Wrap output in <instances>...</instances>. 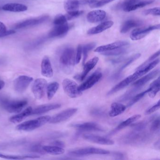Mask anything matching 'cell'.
<instances>
[{"mask_svg": "<svg viewBox=\"0 0 160 160\" xmlns=\"http://www.w3.org/2000/svg\"><path fill=\"white\" fill-rule=\"evenodd\" d=\"M140 56H141V54H139V53H138V54H135V55H134V56H132V57L128 59L127 60V61L119 68V70H118V73L116 74V76H118L119 74V73H120L121 72H122V70L123 69L126 68L127 66H129L130 64H131L132 62H134L136 60L138 59L139 58H140Z\"/></svg>", "mask_w": 160, "mask_h": 160, "instance_id": "38", "label": "cell"}, {"mask_svg": "<svg viewBox=\"0 0 160 160\" xmlns=\"http://www.w3.org/2000/svg\"><path fill=\"white\" fill-rule=\"evenodd\" d=\"M129 44V42L126 41H118V42H115L112 43L99 47L94 50V52L102 53L106 51H110L113 49L123 47L125 46L128 45Z\"/></svg>", "mask_w": 160, "mask_h": 160, "instance_id": "17", "label": "cell"}, {"mask_svg": "<svg viewBox=\"0 0 160 160\" xmlns=\"http://www.w3.org/2000/svg\"><path fill=\"white\" fill-rule=\"evenodd\" d=\"M138 78H139V77L138 76L137 74L135 72L134 73L129 76L128 77L126 78L125 79L119 82L118 84L116 85L115 87H113L109 92H108V96L112 95V94L117 92L121 90L122 89L128 86L130 83L135 81Z\"/></svg>", "mask_w": 160, "mask_h": 160, "instance_id": "13", "label": "cell"}, {"mask_svg": "<svg viewBox=\"0 0 160 160\" xmlns=\"http://www.w3.org/2000/svg\"><path fill=\"white\" fill-rule=\"evenodd\" d=\"M49 18L48 16L44 15L34 18L27 19L16 24L14 26V28L16 29H21L37 26L47 21Z\"/></svg>", "mask_w": 160, "mask_h": 160, "instance_id": "10", "label": "cell"}, {"mask_svg": "<svg viewBox=\"0 0 160 160\" xmlns=\"http://www.w3.org/2000/svg\"><path fill=\"white\" fill-rule=\"evenodd\" d=\"M32 108L31 107H29L21 113L11 117L10 121L13 123H19L32 114Z\"/></svg>", "mask_w": 160, "mask_h": 160, "instance_id": "28", "label": "cell"}, {"mask_svg": "<svg viewBox=\"0 0 160 160\" xmlns=\"http://www.w3.org/2000/svg\"><path fill=\"white\" fill-rule=\"evenodd\" d=\"M98 61H99V58L96 57H94L88 61L84 64L83 71L81 74L80 75H77L75 77V78L77 80L83 81L86 78L89 72L94 68Z\"/></svg>", "mask_w": 160, "mask_h": 160, "instance_id": "15", "label": "cell"}, {"mask_svg": "<svg viewBox=\"0 0 160 160\" xmlns=\"http://www.w3.org/2000/svg\"><path fill=\"white\" fill-rule=\"evenodd\" d=\"M78 109L76 108H68L63 110L55 116L51 117L49 122L50 123H58L67 120L73 116L77 112Z\"/></svg>", "mask_w": 160, "mask_h": 160, "instance_id": "9", "label": "cell"}, {"mask_svg": "<svg viewBox=\"0 0 160 160\" xmlns=\"http://www.w3.org/2000/svg\"><path fill=\"white\" fill-rule=\"evenodd\" d=\"M62 85L64 92L70 98H77L82 95V92L79 90L78 85L73 80L65 78Z\"/></svg>", "mask_w": 160, "mask_h": 160, "instance_id": "4", "label": "cell"}, {"mask_svg": "<svg viewBox=\"0 0 160 160\" xmlns=\"http://www.w3.org/2000/svg\"><path fill=\"white\" fill-rule=\"evenodd\" d=\"M60 63L63 72L66 74L72 73L75 64L74 49L72 48H67L62 51L60 58Z\"/></svg>", "mask_w": 160, "mask_h": 160, "instance_id": "1", "label": "cell"}, {"mask_svg": "<svg viewBox=\"0 0 160 160\" xmlns=\"http://www.w3.org/2000/svg\"><path fill=\"white\" fill-rule=\"evenodd\" d=\"M160 128V118H156L152 123L150 131L152 132H155L159 131Z\"/></svg>", "mask_w": 160, "mask_h": 160, "instance_id": "46", "label": "cell"}, {"mask_svg": "<svg viewBox=\"0 0 160 160\" xmlns=\"http://www.w3.org/2000/svg\"><path fill=\"white\" fill-rule=\"evenodd\" d=\"M160 100L158 101L157 103L154 105L152 106L150 108H148L147 110L145 112V114L146 115H150V114H152V113H153L155 111H157L158 109L160 108Z\"/></svg>", "mask_w": 160, "mask_h": 160, "instance_id": "47", "label": "cell"}, {"mask_svg": "<svg viewBox=\"0 0 160 160\" xmlns=\"http://www.w3.org/2000/svg\"><path fill=\"white\" fill-rule=\"evenodd\" d=\"M150 90L148 94L150 98H153L155 97L157 93L159 92L160 89V77H158L156 80L153 81L150 85Z\"/></svg>", "mask_w": 160, "mask_h": 160, "instance_id": "32", "label": "cell"}, {"mask_svg": "<svg viewBox=\"0 0 160 160\" xmlns=\"http://www.w3.org/2000/svg\"><path fill=\"white\" fill-rule=\"evenodd\" d=\"M116 0H100L98 1L97 2L93 4H90V6L91 8H98V7H102L106 4H108L112 2L115 1Z\"/></svg>", "mask_w": 160, "mask_h": 160, "instance_id": "44", "label": "cell"}, {"mask_svg": "<svg viewBox=\"0 0 160 160\" xmlns=\"http://www.w3.org/2000/svg\"><path fill=\"white\" fill-rule=\"evenodd\" d=\"M110 152L109 151L89 147L71 151L69 152V154L72 156L80 157L91 154H108Z\"/></svg>", "mask_w": 160, "mask_h": 160, "instance_id": "5", "label": "cell"}, {"mask_svg": "<svg viewBox=\"0 0 160 160\" xmlns=\"http://www.w3.org/2000/svg\"><path fill=\"white\" fill-rule=\"evenodd\" d=\"M139 0H124V1L116 5V9H123L124 11L126 8L132 6L139 2Z\"/></svg>", "mask_w": 160, "mask_h": 160, "instance_id": "37", "label": "cell"}, {"mask_svg": "<svg viewBox=\"0 0 160 160\" xmlns=\"http://www.w3.org/2000/svg\"><path fill=\"white\" fill-rule=\"evenodd\" d=\"M140 89L139 88L135 87L131 89L130 90L127 91V92H125L123 95L121 96L119 98V101H125L128 99H131V98H132V96L135 94Z\"/></svg>", "mask_w": 160, "mask_h": 160, "instance_id": "41", "label": "cell"}, {"mask_svg": "<svg viewBox=\"0 0 160 160\" xmlns=\"http://www.w3.org/2000/svg\"><path fill=\"white\" fill-rule=\"evenodd\" d=\"M47 86V81L44 78L35 79L32 88V91L36 99L41 100L43 98Z\"/></svg>", "mask_w": 160, "mask_h": 160, "instance_id": "7", "label": "cell"}, {"mask_svg": "<svg viewBox=\"0 0 160 160\" xmlns=\"http://www.w3.org/2000/svg\"><path fill=\"white\" fill-rule=\"evenodd\" d=\"M140 118H141V115H139V114L134 115L133 116H132V117H130V118H128V119L125 120L124 121L122 122L121 123H120L114 130H113L112 132H111L109 133V135L114 134L115 133L120 131L122 129H124V128L129 126V125L132 124L133 122L136 121L137 120H138Z\"/></svg>", "mask_w": 160, "mask_h": 160, "instance_id": "25", "label": "cell"}, {"mask_svg": "<svg viewBox=\"0 0 160 160\" xmlns=\"http://www.w3.org/2000/svg\"><path fill=\"white\" fill-rule=\"evenodd\" d=\"M114 25L112 21H106L101 23L96 27L90 29L88 31V34L89 35L98 34L111 28Z\"/></svg>", "mask_w": 160, "mask_h": 160, "instance_id": "23", "label": "cell"}, {"mask_svg": "<svg viewBox=\"0 0 160 160\" xmlns=\"http://www.w3.org/2000/svg\"><path fill=\"white\" fill-rule=\"evenodd\" d=\"M80 4L78 0H68L64 3V9L67 12L77 11Z\"/></svg>", "mask_w": 160, "mask_h": 160, "instance_id": "34", "label": "cell"}, {"mask_svg": "<svg viewBox=\"0 0 160 160\" xmlns=\"http://www.w3.org/2000/svg\"><path fill=\"white\" fill-rule=\"evenodd\" d=\"M126 109V106L118 102L113 103L110 106L108 115L111 118L117 117L122 114Z\"/></svg>", "mask_w": 160, "mask_h": 160, "instance_id": "27", "label": "cell"}, {"mask_svg": "<svg viewBox=\"0 0 160 160\" xmlns=\"http://www.w3.org/2000/svg\"><path fill=\"white\" fill-rule=\"evenodd\" d=\"M159 72H160V70L159 69H156L135 82L133 84V85L134 87L140 88L144 85H146L149 81L157 76V75L159 73Z\"/></svg>", "mask_w": 160, "mask_h": 160, "instance_id": "22", "label": "cell"}, {"mask_svg": "<svg viewBox=\"0 0 160 160\" xmlns=\"http://www.w3.org/2000/svg\"><path fill=\"white\" fill-rule=\"evenodd\" d=\"M41 73L45 77L50 78L53 76V69L49 58L45 56L41 63Z\"/></svg>", "mask_w": 160, "mask_h": 160, "instance_id": "16", "label": "cell"}, {"mask_svg": "<svg viewBox=\"0 0 160 160\" xmlns=\"http://www.w3.org/2000/svg\"><path fill=\"white\" fill-rule=\"evenodd\" d=\"M159 62H160L159 59L154 60L151 62H149L146 65L142 66L141 68L136 70V72L137 73L139 78L140 77L153 69L159 63Z\"/></svg>", "mask_w": 160, "mask_h": 160, "instance_id": "29", "label": "cell"}, {"mask_svg": "<svg viewBox=\"0 0 160 160\" xmlns=\"http://www.w3.org/2000/svg\"><path fill=\"white\" fill-rule=\"evenodd\" d=\"M139 132L140 131H138V133L137 132H133L127 135L124 138L125 139L124 142H126L127 144H130L145 141L148 138L146 133H139Z\"/></svg>", "mask_w": 160, "mask_h": 160, "instance_id": "18", "label": "cell"}, {"mask_svg": "<svg viewBox=\"0 0 160 160\" xmlns=\"http://www.w3.org/2000/svg\"><path fill=\"white\" fill-rule=\"evenodd\" d=\"M154 2V0H145L143 1L138 2L132 6L126 8L124 10V11L126 12H130L132 11H135L139 8H143L147 5H149V4L153 3Z\"/></svg>", "mask_w": 160, "mask_h": 160, "instance_id": "35", "label": "cell"}, {"mask_svg": "<svg viewBox=\"0 0 160 160\" xmlns=\"http://www.w3.org/2000/svg\"><path fill=\"white\" fill-rule=\"evenodd\" d=\"M7 31L6 26L2 22L0 21V32H3Z\"/></svg>", "mask_w": 160, "mask_h": 160, "instance_id": "54", "label": "cell"}, {"mask_svg": "<svg viewBox=\"0 0 160 160\" xmlns=\"http://www.w3.org/2000/svg\"><path fill=\"white\" fill-rule=\"evenodd\" d=\"M83 138L85 140L96 144L105 145H112L114 144V141L112 139L92 134H84Z\"/></svg>", "mask_w": 160, "mask_h": 160, "instance_id": "14", "label": "cell"}, {"mask_svg": "<svg viewBox=\"0 0 160 160\" xmlns=\"http://www.w3.org/2000/svg\"><path fill=\"white\" fill-rule=\"evenodd\" d=\"M42 148L46 152L51 155H60L65 152V150L63 148L57 146H43Z\"/></svg>", "mask_w": 160, "mask_h": 160, "instance_id": "30", "label": "cell"}, {"mask_svg": "<svg viewBox=\"0 0 160 160\" xmlns=\"http://www.w3.org/2000/svg\"><path fill=\"white\" fill-rule=\"evenodd\" d=\"M52 146H57V147H61V148H63L65 147V144L62 141H59V140H56V141H53L51 143Z\"/></svg>", "mask_w": 160, "mask_h": 160, "instance_id": "52", "label": "cell"}, {"mask_svg": "<svg viewBox=\"0 0 160 160\" xmlns=\"http://www.w3.org/2000/svg\"><path fill=\"white\" fill-rule=\"evenodd\" d=\"M81 132H104V129L99 124L93 122H86L81 123L72 124L71 125Z\"/></svg>", "mask_w": 160, "mask_h": 160, "instance_id": "11", "label": "cell"}, {"mask_svg": "<svg viewBox=\"0 0 160 160\" xmlns=\"http://www.w3.org/2000/svg\"><path fill=\"white\" fill-rule=\"evenodd\" d=\"M16 32L14 30H7L3 32H0V38L6 37V36H9V35H12V34H14Z\"/></svg>", "mask_w": 160, "mask_h": 160, "instance_id": "51", "label": "cell"}, {"mask_svg": "<svg viewBox=\"0 0 160 160\" xmlns=\"http://www.w3.org/2000/svg\"><path fill=\"white\" fill-rule=\"evenodd\" d=\"M59 88V84L58 82H53L47 86V95L48 100H51L56 94Z\"/></svg>", "mask_w": 160, "mask_h": 160, "instance_id": "31", "label": "cell"}, {"mask_svg": "<svg viewBox=\"0 0 160 160\" xmlns=\"http://www.w3.org/2000/svg\"><path fill=\"white\" fill-rule=\"evenodd\" d=\"M160 28L159 24L148 27L138 28L133 30L130 35V38L132 41H138L145 37L151 32Z\"/></svg>", "mask_w": 160, "mask_h": 160, "instance_id": "6", "label": "cell"}, {"mask_svg": "<svg viewBox=\"0 0 160 160\" xmlns=\"http://www.w3.org/2000/svg\"><path fill=\"white\" fill-rule=\"evenodd\" d=\"M125 52H126V49L122 47H121L117 48V49L110 50V51L102 52V53H101V54L103 55V56H118V55L123 54Z\"/></svg>", "mask_w": 160, "mask_h": 160, "instance_id": "40", "label": "cell"}, {"mask_svg": "<svg viewBox=\"0 0 160 160\" xmlns=\"http://www.w3.org/2000/svg\"><path fill=\"white\" fill-rule=\"evenodd\" d=\"M96 43L94 42L90 43L85 45L82 47V53L83 55V64L84 65L86 62L88 57V52L95 48Z\"/></svg>", "mask_w": 160, "mask_h": 160, "instance_id": "36", "label": "cell"}, {"mask_svg": "<svg viewBox=\"0 0 160 160\" xmlns=\"http://www.w3.org/2000/svg\"><path fill=\"white\" fill-rule=\"evenodd\" d=\"M3 11L13 12H20L27 11L28 7L24 4L17 3H7L2 7Z\"/></svg>", "mask_w": 160, "mask_h": 160, "instance_id": "26", "label": "cell"}, {"mask_svg": "<svg viewBox=\"0 0 160 160\" xmlns=\"http://www.w3.org/2000/svg\"><path fill=\"white\" fill-rule=\"evenodd\" d=\"M154 146L155 148L158 150L160 149V141L158 140V141H156V142L155 143V144H154Z\"/></svg>", "mask_w": 160, "mask_h": 160, "instance_id": "56", "label": "cell"}, {"mask_svg": "<svg viewBox=\"0 0 160 160\" xmlns=\"http://www.w3.org/2000/svg\"><path fill=\"white\" fill-rule=\"evenodd\" d=\"M160 50H158L157 52H156V53H154V54L152 55V56H151L146 62H144V63H142L141 65H140L139 67H138L137 68L136 70L137 69H139V68H141L142 66H144V65H146V64H148V63H149V62H151L152 61L155 60L157 57H159V55H160Z\"/></svg>", "mask_w": 160, "mask_h": 160, "instance_id": "48", "label": "cell"}, {"mask_svg": "<svg viewBox=\"0 0 160 160\" xmlns=\"http://www.w3.org/2000/svg\"><path fill=\"white\" fill-rule=\"evenodd\" d=\"M33 78L28 76L22 75L15 79L13 87L15 91L18 93H23L28 88Z\"/></svg>", "mask_w": 160, "mask_h": 160, "instance_id": "8", "label": "cell"}, {"mask_svg": "<svg viewBox=\"0 0 160 160\" xmlns=\"http://www.w3.org/2000/svg\"><path fill=\"white\" fill-rule=\"evenodd\" d=\"M142 25V21L136 19H128L122 23L121 27L120 32L125 33L129 32L131 29L136 27H140Z\"/></svg>", "mask_w": 160, "mask_h": 160, "instance_id": "24", "label": "cell"}, {"mask_svg": "<svg viewBox=\"0 0 160 160\" xmlns=\"http://www.w3.org/2000/svg\"><path fill=\"white\" fill-rule=\"evenodd\" d=\"M82 53V46L81 45H78L77 49L76 54L75 56V64L79 63L81 59Z\"/></svg>", "mask_w": 160, "mask_h": 160, "instance_id": "49", "label": "cell"}, {"mask_svg": "<svg viewBox=\"0 0 160 160\" xmlns=\"http://www.w3.org/2000/svg\"><path fill=\"white\" fill-rule=\"evenodd\" d=\"M144 14L145 15H151L159 16H160V8L159 7H155V8L145 10L144 12Z\"/></svg>", "mask_w": 160, "mask_h": 160, "instance_id": "45", "label": "cell"}, {"mask_svg": "<svg viewBox=\"0 0 160 160\" xmlns=\"http://www.w3.org/2000/svg\"><path fill=\"white\" fill-rule=\"evenodd\" d=\"M69 30V27L67 23L63 25H56L48 33V37L55 38L61 37L66 34Z\"/></svg>", "mask_w": 160, "mask_h": 160, "instance_id": "19", "label": "cell"}, {"mask_svg": "<svg viewBox=\"0 0 160 160\" xmlns=\"http://www.w3.org/2000/svg\"><path fill=\"white\" fill-rule=\"evenodd\" d=\"M102 73L100 70L95 71L84 83L78 86V89L80 91H84L90 88L96 84L102 77Z\"/></svg>", "mask_w": 160, "mask_h": 160, "instance_id": "12", "label": "cell"}, {"mask_svg": "<svg viewBox=\"0 0 160 160\" xmlns=\"http://www.w3.org/2000/svg\"><path fill=\"white\" fill-rule=\"evenodd\" d=\"M51 117L48 116H42L35 119L27 121L23 123L18 124L16 129L19 131H31L35 130L48 122H49Z\"/></svg>", "mask_w": 160, "mask_h": 160, "instance_id": "2", "label": "cell"}, {"mask_svg": "<svg viewBox=\"0 0 160 160\" xmlns=\"http://www.w3.org/2000/svg\"><path fill=\"white\" fill-rule=\"evenodd\" d=\"M31 151L33 152L41 153V154H45V152L43 149L42 147L40 145H35L33 146L31 149Z\"/></svg>", "mask_w": 160, "mask_h": 160, "instance_id": "50", "label": "cell"}, {"mask_svg": "<svg viewBox=\"0 0 160 160\" xmlns=\"http://www.w3.org/2000/svg\"><path fill=\"white\" fill-rule=\"evenodd\" d=\"M5 86V82L3 80L0 79V90L2 89Z\"/></svg>", "mask_w": 160, "mask_h": 160, "instance_id": "55", "label": "cell"}, {"mask_svg": "<svg viewBox=\"0 0 160 160\" xmlns=\"http://www.w3.org/2000/svg\"><path fill=\"white\" fill-rule=\"evenodd\" d=\"M28 104L26 100L9 101L5 100L2 102V106L5 110L9 113H18L21 112Z\"/></svg>", "mask_w": 160, "mask_h": 160, "instance_id": "3", "label": "cell"}, {"mask_svg": "<svg viewBox=\"0 0 160 160\" xmlns=\"http://www.w3.org/2000/svg\"><path fill=\"white\" fill-rule=\"evenodd\" d=\"M61 106V105L59 103L47 104L39 106L32 110V115H41L44 114L51 110L58 109Z\"/></svg>", "mask_w": 160, "mask_h": 160, "instance_id": "21", "label": "cell"}, {"mask_svg": "<svg viewBox=\"0 0 160 160\" xmlns=\"http://www.w3.org/2000/svg\"><path fill=\"white\" fill-rule=\"evenodd\" d=\"M150 90V88H149L148 89L146 90L145 91L143 92H140V93H138V94H137L136 95L134 96V97H133L132 98V99H131V101L129 102L128 103V105L127 106L128 107H130L132 106L134 104H135L137 102H138L139 101L140 99H142L143 97H144L145 96V95H146L148 92H149V91Z\"/></svg>", "mask_w": 160, "mask_h": 160, "instance_id": "39", "label": "cell"}, {"mask_svg": "<svg viewBox=\"0 0 160 160\" xmlns=\"http://www.w3.org/2000/svg\"><path fill=\"white\" fill-rule=\"evenodd\" d=\"M67 20L65 15L62 14L58 15L54 18L53 23L54 25H61L67 23Z\"/></svg>", "mask_w": 160, "mask_h": 160, "instance_id": "43", "label": "cell"}, {"mask_svg": "<svg viewBox=\"0 0 160 160\" xmlns=\"http://www.w3.org/2000/svg\"><path fill=\"white\" fill-rule=\"evenodd\" d=\"M80 4H92L97 2L98 0H78Z\"/></svg>", "mask_w": 160, "mask_h": 160, "instance_id": "53", "label": "cell"}, {"mask_svg": "<svg viewBox=\"0 0 160 160\" xmlns=\"http://www.w3.org/2000/svg\"><path fill=\"white\" fill-rule=\"evenodd\" d=\"M39 157H40L39 156L36 155H11L0 153V158L8 160H23L27 158H37Z\"/></svg>", "mask_w": 160, "mask_h": 160, "instance_id": "33", "label": "cell"}, {"mask_svg": "<svg viewBox=\"0 0 160 160\" xmlns=\"http://www.w3.org/2000/svg\"><path fill=\"white\" fill-rule=\"evenodd\" d=\"M106 16V13L105 11L101 10H94L88 13L87 20L90 23H97L103 20Z\"/></svg>", "mask_w": 160, "mask_h": 160, "instance_id": "20", "label": "cell"}, {"mask_svg": "<svg viewBox=\"0 0 160 160\" xmlns=\"http://www.w3.org/2000/svg\"><path fill=\"white\" fill-rule=\"evenodd\" d=\"M84 12L77 10V11H72V12H67V13L65 15L66 19L68 20H72L80 16L83 14Z\"/></svg>", "mask_w": 160, "mask_h": 160, "instance_id": "42", "label": "cell"}]
</instances>
